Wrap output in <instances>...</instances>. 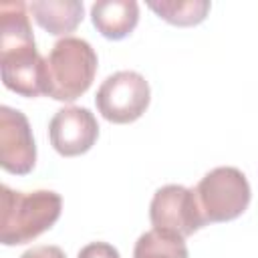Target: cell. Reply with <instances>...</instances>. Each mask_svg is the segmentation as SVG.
<instances>
[{
    "instance_id": "6da1fadb",
    "label": "cell",
    "mask_w": 258,
    "mask_h": 258,
    "mask_svg": "<svg viewBox=\"0 0 258 258\" xmlns=\"http://www.w3.org/2000/svg\"><path fill=\"white\" fill-rule=\"evenodd\" d=\"M0 75L16 95H44L46 58L36 50L26 4L20 0L0 4Z\"/></svg>"
},
{
    "instance_id": "7a4b0ae2",
    "label": "cell",
    "mask_w": 258,
    "mask_h": 258,
    "mask_svg": "<svg viewBox=\"0 0 258 258\" xmlns=\"http://www.w3.org/2000/svg\"><path fill=\"white\" fill-rule=\"evenodd\" d=\"M62 200L56 191H16L8 185L0 189V242L18 246L32 242L50 230L60 218Z\"/></svg>"
},
{
    "instance_id": "3957f363",
    "label": "cell",
    "mask_w": 258,
    "mask_h": 258,
    "mask_svg": "<svg viewBox=\"0 0 258 258\" xmlns=\"http://www.w3.org/2000/svg\"><path fill=\"white\" fill-rule=\"evenodd\" d=\"M97 73V52L77 36H64L54 42L46 56V89L44 95L54 101L71 103L85 95Z\"/></svg>"
},
{
    "instance_id": "277c9868",
    "label": "cell",
    "mask_w": 258,
    "mask_h": 258,
    "mask_svg": "<svg viewBox=\"0 0 258 258\" xmlns=\"http://www.w3.org/2000/svg\"><path fill=\"white\" fill-rule=\"evenodd\" d=\"M196 198L206 224H220L236 220L246 212L252 189L238 167L222 165L200 179L196 185Z\"/></svg>"
},
{
    "instance_id": "5b68a950",
    "label": "cell",
    "mask_w": 258,
    "mask_h": 258,
    "mask_svg": "<svg viewBox=\"0 0 258 258\" xmlns=\"http://www.w3.org/2000/svg\"><path fill=\"white\" fill-rule=\"evenodd\" d=\"M149 99L151 91L143 75L135 71H119L101 83L95 95V105L103 119L109 123L125 125L137 121L145 113Z\"/></svg>"
},
{
    "instance_id": "8992f818",
    "label": "cell",
    "mask_w": 258,
    "mask_h": 258,
    "mask_svg": "<svg viewBox=\"0 0 258 258\" xmlns=\"http://www.w3.org/2000/svg\"><path fill=\"white\" fill-rule=\"evenodd\" d=\"M149 220L153 230L171 232L181 238H187L206 226L196 189L177 183L163 185L153 194L149 204Z\"/></svg>"
},
{
    "instance_id": "52a82bcc",
    "label": "cell",
    "mask_w": 258,
    "mask_h": 258,
    "mask_svg": "<svg viewBox=\"0 0 258 258\" xmlns=\"http://www.w3.org/2000/svg\"><path fill=\"white\" fill-rule=\"evenodd\" d=\"M36 163V145L26 115L8 105L0 107V165L14 175H26Z\"/></svg>"
},
{
    "instance_id": "ba28073f",
    "label": "cell",
    "mask_w": 258,
    "mask_h": 258,
    "mask_svg": "<svg viewBox=\"0 0 258 258\" xmlns=\"http://www.w3.org/2000/svg\"><path fill=\"white\" fill-rule=\"evenodd\" d=\"M48 137L58 155H83L95 145L99 137V123L87 107H64L50 119Z\"/></svg>"
},
{
    "instance_id": "9c48e42d",
    "label": "cell",
    "mask_w": 258,
    "mask_h": 258,
    "mask_svg": "<svg viewBox=\"0 0 258 258\" xmlns=\"http://www.w3.org/2000/svg\"><path fill=\"white\" fill-rule=\"evenodd\" d=\"M93 26L109 40L129 36L139 22V4L135 0H99L91 6Z\"/></svg>"
},
{
    "instance_id": "30bf717a",
    "label": "cell",
    "mask_w": 258,
    "mask_h": 258,
    "mask_svg": "<svg viewBox=\"0 0 258 258\" xmlns=\"http://www.w3.org/2000/svg\"><path fill=\"white\" fill-rule=\"evenodd\" d=\"M28 10L36 24L54 36L73 32L85 14V6L79 0H34Z\"/></svg>"
},
{
    "instance_id": "8fae6325",
    "label": "cell",
    "mask_w": 258,
    "mask_h": 258,
    "mask_svg": "<svg viewBox=\"0 0 258 258\" xmlns=\"http://www.w3.org/2000/svg\"><path fill=\"white\" fill-rule=\"evenodd\" d=\"M185 238L163 230L141 234L133 248V258H187Z\"/></svg>"
},
{
    "instance_id": "7c38bea8",
    "label": "cell",
    "mask_w": 258,
    "mask_h": 258,
    "mask_svg": "<svg viewBox=\"0 0 258 258\" xmlns=\"http://www.w3.org/2000/svg\"><path fill=\"white\" fill-rule=\"evenodd\" d=\"M147 6L165 22L173 26H196L204 22L212 4L208 0H161L147 2Z\"/></svg>"
},
{
    "instance_id": "4fadbf2b",
    "label": "cell",
    "mask_w": 258,
    "mask_h": 258,
    "mask_svg": "<svg viewBox=\"0 0 258 258\" xmlns=\"http://www.w3.org/2000/svg\"><path fill=\"white\" fill-rule=\"evenodd\" d=\"M77 258H121L119 250L107 242H91L79 250Z\"/></svg>"
}]
</instances>
